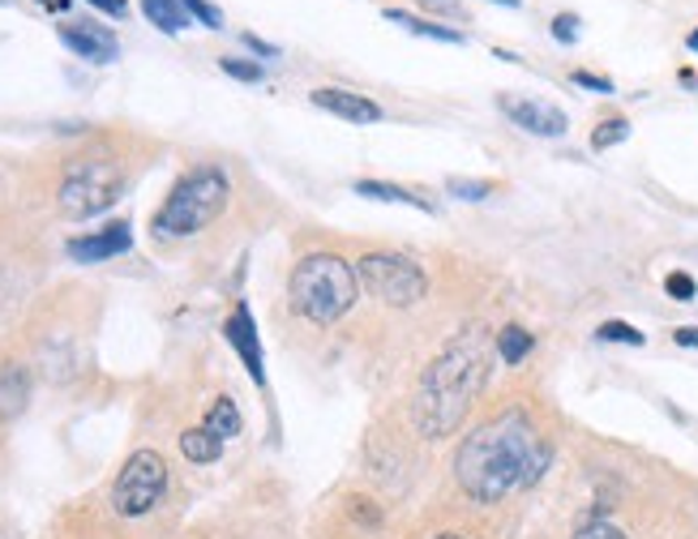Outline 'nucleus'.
Returning a JSON list of instances; mask_svg holds the SVG:
<instances>
[{
	"instance_id": "38",
	"label": "nucleus",
	"mask_w": 698,
	"mask_h": 539,
	"mask_svg": "<svg viewBox=\"0 0 698 539\" xmlns=\"http://www.w3.org/2000/svg\"><path fill=\"white\" fill-rule=\"evenodd\" d=\"M0 4H9V0H0Z\"/></svg>"
},
{
	"instance_id": "28",
	"label": "nucleus",
	"mask_w": 698,
	"mask_h": 539,
	"mask_svg": "<svg viewBox=\"0 0 698 539\" xmlns=\"http://www.w3.org/2000/svg\"><path fill=\"white\" fill-rule=\"evenodd\" d=\"M553 39H557V43H574V39H578V18H574V13H557V18H553Z\"/></svg>"
},
{
	"instance_id": "3",
	"label": "nucleus",
	"mask_w": 698,
	"mask_h": 539,
	"mask_svg": "<svg viewBox=\"0 0 698 539\" xmlns=\"http://www.w3.org/2000/svg\"><path fill=\"white\" fill-rule=\"evenodd\" d=\"M287 296L291 309L314 325H335L339 318H348L360 296V279L343 257L335 253H309L296 261L291 279H287Z\"/></svg>"
},
{
	"instance_id": "20",
	"label": "nucleus",
	"mask_w": 698,
	"mask_h": 539,
	"mask_svg": "<svg viewBox=\"0 0 698 539\" xmlns=\"http://www.w3.org/2000/svg\"><path fill=\"white\" fill-rule=\"evenodd\" d=\"M626 137H630V121H626V116H608V121H601L596 133H592V151H613V146L626 142Z\"/></svg>"
},
{
	"instance_id": "2",
	"label": "nucleus",
	"mask_w": 698,
	"mask_h": 539,
	"mask_svg": "<svg viewBox=\"0 0 698 539\" xmlns=\"http://www.w3.org/2000/svg\"><path fill=\"white\" fill-rule=\"evenodd\" d=\"M489 377V348L484 330H463L445 343L429 369L420 373L412 394V424L420 437L438 442L463 428V419L476 403L480 385Z\"/></svg>"
},
{
	"instance_id": "35",
	"label": "nucleus",
	"mask_w": 698,
	"mask_h": 539,
	"mask_svg": "<svg viewBox=\"0 0 698 539\" xmlns=\"http://www.w3.org/2000/svg\"><path fill=\"white\" fill-rule=\"evenodd\" d=\"M686 48H690V52H698V27L690 34H686Z\"/></svg>"
},
{
	"instance_id": "15",
	"label": "nucleus",
	"mask_w": 698,
	"mask_h": 539,
	"mask_svg": "<svg viewBox=\"0 0 698 539\" xmlns=\"http://www.w3.org/2000/svg\"><path fill=\"white\" fill-rule=\"evenodd\" d=\"M202 428H206V433H215V437L227 445L232 437H240V428H245V419H240V407H236L232 398H215V403L206 407V419H202Z\"/></svg>"
},
{
	"instance_id": "33",
	"label": "nucleus",
	"mask_w": 698,
	"mask_h": 539,
	"mask_svg": "<svg viewBox=\"0 0 698 539\" xmlns=\"http://www.w3.org/2000/svg\"><path fill=\"white\" fill-rule=\"evenodd\" d=\"M245 43H249V48H254L257 56H270V61H275V56H279V48H275V43H266V39H257V34H245Z\"/></svg>"
},
{
	"instance_id": "9",
	"label": "nucleus",
	"mask_w": 698,
	"mask_h": 539,
	"mask_svg": "<svg viewBox=\"0 0 698 539\" xmlns=\"http://www.w3.org/2000/svg\"><path fill=\"white\" fill-rule=\"evenodd\" d=\"M133 249V227L129 222H107L103 231H91V236H73L64 245V253L82 266H95V261H107V257H121Z\"/></svg>"
},
{
	"instance_id": "31",
	"label": "nucleus",
	"mask_w": 698,
	"mask_h": 539,
	"mask_svg": "<svg viewBox=\"0 0 698 539\" xmlns=\"http://www.w3.org/2000/svg\"><path fill=\"white\" fill-rule=\"evenodd\" d=\"M86 4H95L99 13H107V18H125L129 13L125 0H86Z\"/></svg>"
},
{
	"instance_id": "22",
	"label": "nucleus",
	"mask_w": 698,
	"mask_h": 539,
	"mask_svg": "<svg viewBox=\"0 0 698 539\" xmlns=\"http://www.w3.org/2000/svg\"><path fill=\"white\" fill-rule=\"evenodd\" d=\"M493 189H497L493 180H463V176H450V180H445V193L459 197V201H484Z\"/></svg>"
},
{
	"instance_id": "19",
	"label": "nucleus",
	"mask_w": 698,
	"mask_h": 539,
	"mask_svg": "<svg viewBox=\"0 0 698 539\" xmlns=\"http://www.w3.org/2000/svg\"><path fill=\"white\" fill-rule=\"evenodd\" d=\"M532 348H536V339L523 330V325H506L502 334H497V355H502V364H523L527 355H532Z\"/></svg>"
},
{
	"instance_id": "32",
	"label": "nucleus",
	"mask_w": 698,
	"mask_h": 539,
	"mask_svg": "<svg viewBox=\"0 0 698 539\" xmlns=\"http://www.w3.org/2000/svg\"><path fill=\"white\" fill-rule=\"evenodd\" d=\"M673 343H677V348H698V325H677V330H673Z\"/></svg>"
},
{
	"instance_id": "1",
	"label": "nucleus",
	"mask_w": 698,
	"mask_h": 539,
	"mask_svg": "<svg viewBox=\"0 0 698 539\" xmlns=\"http://www.w3.org/2000/svg\"><path fill=\"white\" fill-rule=\"evenodd\" d=\"M548 458L553 449L527 412H502L463 437L454 454V479L472 501L497 506L514 488H532L544 476Z\"/></svg>"
},
{
	"instance_id": "5",
	"label": "nucleus",
	"mask_w": 698,
	"mask_h": 539,
	"mask_svg": "<svg viewBox=\"0 0 698 539\" xmlns=\"http://www.w3.org/2000/svg\"><path fill=\"white\" fill-rule=\"evenodd\" d=\"M125 185V172L116 159H78L64 167L61 189H57V206L64 219L86 222L116 206V193Z\"/></svg>"
},
{
	"instance_id": "27",
	"label": "nucleus",
	"mask_w": 698,
	"mask_h": 539,
	"mask_svg": "<svg viewBox=\"0 0 698 539\" xmlns=\"http://www.w3.org/2000/svg\"><path fill=\"white\" fill-rule=\"evenodd\" d=\"M574 539H626V531H622V527H613L608 518L596 514V518H587V522L574 531Z\"/></svg>"
},
{
	"instance_id": "25",
	"label": "nucleus",
	"mask_w": 698,
	"mask_h": 539,
	"mask_svg": "<svg viewBox=\"0 0 698 539\" xmlns=\"http://www.w3.org/2000/svg\"><path fill=\"white\" fill-rule=\"evenodd\" d=\"M665 291L673 296V300H677V304H695L698 283L690 279V274H686V270H673V274L665 279Z\"/></svg>"
},
{
	"instance_id": "6",
	"label": "nucleus",
	"mask_w": 698,
	"mask_h": 539,
	"mask_svg": "<svg viewBox=\"0 0 698 539\" xmlns=\"http://www.w3.org/2000/svg\"><path fill=\"white\" fill-rule=\"evenodd\" d=\"M356 279L373 300L390 304V309H412L429 296V274L412 257L399 253H365L356 266Z\"/></svg>"
},
{
	"instance_id": "21",
	"label": "nucleus",
	"mask_w": 698,
	"mask_h": 539,
	"mask_svg": "<svg viewBox=\"0 0 698 539\" xmlns=\"http://www.w3.org/2000/svg\"><path fill=\"white\" fill-rule=\"evenodd\" d=\"M596 339L601 343H626V348H643L647 343V334L638 325H630V321H604L601 330H596Z\"/></svg>"
},
{
	"instance_id": "7",
	"label": "nucleus",
	"mask_w": 698,
	"mask_h": 539,
	"mask_svg": "<svg viewBox=\"0 0 698 539\" xmlns=\"http://www.w3.org/2000/svg\"><path fill=\"white\" fill-rule=\"evenodd\" d=\"M167 493V463L160 449H137L129 454L121 476L112 484V509L121 518H142L163 501Z\"/></svg>"
},
{
	"instance_id": "37",
	"label": "nucleus",
	"mask_w": 698,
	"mask_h": 539,
	"mask_svg": "<svg viewBox=\"0 0 698 539\" xmlns=\"http://www.w3.org/2000/svg\"><path fill=\"white\" fill-rule=\"evenodd\" d=\"M433 539H468V536H454V531H445V536H433Z\"/></svg>"
},
{
	"instance_id": "30",
	"label": "nucleus",
	"mask_w": 698,
	"mask_h": 539,
	"mask_svg": "<svg viewBox=\"0 0 698 539\" xmlns=\"http://www.w3.org/2000/svg\"><path fill=\"white\" fill-rule=\"evenodd\" d=\"M574 82H578V86H587V91H601V95L613 91V82H608V77H601V73H583V69L574 73Z\"/></svg>"
},
{
	"instance_id": "29",
	"label": "nucleus",
	"mask_w": 698,
	"mask_h": 539,
	"mask_svg": "<svg viewBox=\"0 0 698 539\" xmlns=\"http://www.w3.org/2000/svg\"><path fill=\"white\" fill-rule=\"evenodd\" d=\"M351 514H356V522H369V527H378L381 514L373 501H360V497H351Z\"/></svg>"
},
{
	"instance_id": "10",
	"label": "nucleus",
	"mask_w": 698,
	"mask_h": 539,
	"mask_svg": "<svg viewBox=\"0 0 698 539\" xmlns=\"http://www.w3.org/2000/svg\"><path fill=\"white\" fill-rule=\"evenodd\" d=\"M61 43L91 64H112L121 56V43L107 27H95V22H64L61 27Z\"/></svg>"
},
{
	"instance_id": "11",
	"label": "nucleus",
	"mask_w": 698,
	"mask_h": 539,
	"mask_svg": "<svg viewBox=\"0 0 698 539\" xmlns=\"http://www.w3.org/2000/svg\"><path fill=\"white\" fill-rule=\"evenodd\" d=\"M223 339L236 348L240 364L249 369V377L261 385V381H266V360H261V339H257V325H254L249 304H236V313L223 321Z\"/></svg>"
},
{
	"instance_id": "8",
	"label": "nucleus",
	"mask_w": 698,
	"mask_h": 539,
	"mask_svg": "<svg viewBox=\"0 0 698 539\" xmlns=\"http://www.w3.org/2000/svg\"><path fill=\"white\" fill-rule=\"evenodd\" d=\"M502 112H506L514 125L523 128V133H536V137H562L571 121H566V112L562 107H553V103H540V99H519V95H502Z\"/></svg>"
},
{
	"instance_id": "36",
	"label": "nucleus",
	"mask_w": 698,
	"mask_h": 539,
	"mask_svg": "<svg viewBox=\"0 0 698 539\" xmlns=\"http://www.w3.org/2000/svg\"><path fill=\"white\" fill-rule=\"evenodd\" d=\"M497 4H506V9H519V4H523V0H497Z\"/></svg>"
},
{
	"instance_id": "12",
	"label": "nucleus",
	"mask_w": 698,
	"mask_h": 539,
	"mask_svg": "<svg viewBox=\"0 0 698 539\" xmlns=\"http://www.w3.org/2000/svg\"><path fill=\"white\" fill-rule=\"evenodd\" d=\"M309 99H314V107L330 112V116H339V121H351V125H373V121H381V107L373 103V99L356 95V91H343V86H318Z\"/></svg>"
},
{
	"instance_id": "34",
	"label": "nucleus",
	"mask_w": 698,
	"mask_h": 539,
	"mask_svg": "<svg viewBox=\"0 0 698 539\" xmlns=\"http://www.w3.org/2000/svg\"><path fill=\"white\" fill-rule=\"evenodd\" d=\"M34 4H43V9H52V13H64V9H69V0H34Z\"/></svg>"
},
{
	"instance_id": "26",
	"label": "nucleus",
	"mask_w": 698,
	"mask_h": 539,
	"mask_svg": "<svg viewBox=\"0 0 698 539\" xmlns=\"http://www.w3.org/2000/svg\"><path fill=\"white\" fill-rule=\"evenodd\" d=\"M424 13H433V22L438 18H450V22H463L468 18V4L463 0H415Z\"/></svg>"
},
{
	"instance_id": "14",
	"label": "nucleus",
	"mask_w": 698,
	"mask_h": 539,
	"mask_svg": "<svg viewBox=\"0 0 698 539\" xmlns=\"http://www.w3.org/2000/svg\"><path fill=\"white\" fill-rule=\"evenodd\" d=\"M381 18L394 22V27H403V31H412V34L438 39V43H463V31L442 27V22H429V18H415V13H408V9H381Z\"/></svg>"
},
{
	"instance_id": "16",
	"label": "nucleus",
	"mask_w": 698,
	"mask_h": 539,
	"mask_svg": "<svg viewBox=\"0 0 698 539\" xmlns=\"http://www.w3.org/2000/svg\"><path fill=\"white\" fill-rule=\"evenodd\" d=\"M142 13L151 27H160L163 34H181L189 27V13L181 9V0H142Z\"/></svg>"
},
{
	"instance_id": "24",
	"label": "nucleus",
	"mask_w": 698,
	"mask_h": 539,
	"mask_svg": "<svg viewBox=\"0 0 698 539\" xmlns=\"http://www.w3.org/2000/svg\"><path fill=\"white\" fill-rule=\"evenodd\" d=\"M181 9L189 13L197 27H206V31H223V13L211 4V0H181Z\"/></svg>"
},
{
	"instance_id": "18",
	"label": "nucleus",
	"mask_w": 698,
	"mask_h": 539,
	"mask_svg": "<svg viewBox=\"0 0 698 539\" xmlns=\"http://www.w3.org/2000/svg\"><path fill=\"white\" fill-rule=\"evenodd\" d=\"M181 454H185L189 463H219L223 442L215 433H206V428H185V433H181Z\"/></svg>"
},
{
	"instance_id": "17",
	"label": "nucleus",
	"mask_w": 698,
	"mask_h": 539,
	"mask_svg": "<svg viewBox=\"0 0 698 539\" xmlns=\"http://www.w3.org/2000/svg\"><path fill=\"white\" fill-rule=\"evenodd\" d=\"M351 189L360 193V197H378V201H399V206H412V210H424V215H433V201H424V197H415V193L399 189V185H386V180H356Z\"/></svg>"
},
{
	"instance_id": "13",
	"label": "nucleus",
	"mask_w": 698,
	"mask_h": 539,
	"mask_svg": "<svg viewBox=\"0 0 698 539\" xmlns=\"http://www.w3.org/2000/svg\"><path fill=\"white\" fill-rule=\"evenodd\" d=\"M31 403V373L18 360H0V419L27 412Z\"/></svg>"
},
{
	"instance_id": "23",
	"label": "nucleus",
	"mask_w": 698,
	"mask_h": 539,
	"mask_svg": "<svg viewBox=\"0 0 698 539\" xmlns=\"http://www.w3.org/2000/svg\"><path fill=\"white\" fill-rule=\"evenodd\" d=\"M219 69L227 73V77H236V82H249V86L266 77V69H261L257 61H245V56H223Z\"/></svg>"
},
{
	"instance_id": "4",
	"label": "nucleus",
	"mask_w": 698,
	"mask_h": 539,
	"mask_svg": "<svg viewBox=\"0 0 698 539\" xmlns=\"http://www.w3.org/2000/svg\"><path fill=\"white\" fill-rule=\"evenodd\" d=\"M227 201H232V180H227V172L215 167V163H202V167L185 172V176L172 185V193L163 197V206L155 210V219H151V231L163 236V240L197 236L202 227H211V222L227 210Z\"/></svg>"
}]
</instances>
